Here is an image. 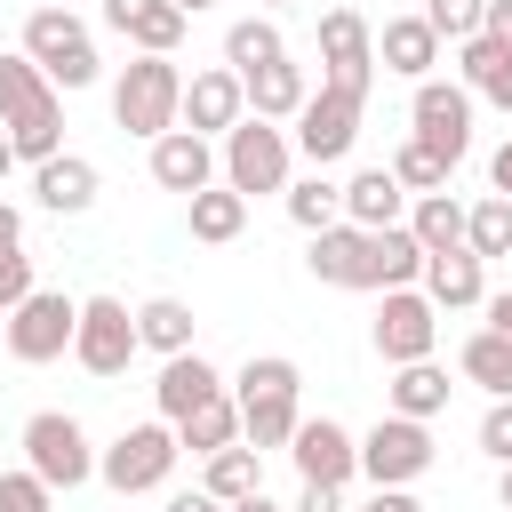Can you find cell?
<instances>
[{"mask_svg":"<svg viewBox=\"0 0 512 512\" xmlns=\"http://www.w3.org/2000/svg\"><path fill=\"white\" fill-rule=\"evenodd\" d=\"M0 128H8V144H16L24 168H40V160L64 152V96L48 88V72L24 48H0Z\"/></svg>","mask_w":512,"mask_h":512,"instance_id":"cell-1","label":"cell"},{"mask_svg":"<svg viewBox=\"0 0 512 512\" xmlns=\"http://www.w3.org/2000/svg\"><path fill=\"white\" fill-rule=\"evenodd\" d=\"M232 384V408H240V440L248 448H288V432H296V400H304V368L288 360V352H248L240 360V376H224Z\"/></svg>","mask_w":512,"mask_h":512,"instance_id":"cell-2","label":"cell"},{"mask_svg":"<svg viewBox=\"0 0 512 512\" xmlns=\"http://www.w3.org/2000/svg\"><path fill=\"white\" fill-rule=\"evenodd\" d=\"M16 48L48 72V88H56V96H72V88H96V80H104L96 32L72 16V0H40V8L24 16V40H16Z\"/></svg>","mask_w":512,"mask_h":512,"instance_id":"cell-3","label":"cell"},{"mask_svg":"<svg viewBox=\"0 0 512 512\" xmlns=\"http://www.w3.org/2000/svg\"><path fill=\"white\" fill-rule=\"evenodd\" d=\"M176 112H184V64L128 48V64H120V80H112V120H120V136H144V144H152V136L176 128Z\"/></svg>","mask_w":512,"mask_h":512,"instance_id":"cell-4","label":"cell"},{"mask_svg":"<svg viewBox=\"0 0 512 512\" xmlns=\"http://www.w3.org/2000/svg\"><path fill=\"white\" fill-rule=\"evenodd\" d=\"M216 176H224L240 200H256V192H288V176H296V144H288V128L240 112V120L216 136Z\"/></svg>","mask_w":512,"mask_h":512,"instance_id":"cell-5","label":"cell"},{"mask_svg":"<svg viewBox=\"0 0 512 512\" xmlns=\"http://www.w3.org/2000/svg\"><path fill=\"white\" fill-rule=\"evenodd\" d=\"M16 448H24V464H32L56 496L96 480V440H88V424H80V416H64V408H32V416H24V432H16Z\"/></svg>","mask_w":512,"mask_h":512,"instance_id":"cell-6","label":"cell"},{"mask_svg":"<svg viewBox=\"0 0 512 512\" xmlns=\"http://www.w3.org/2000/svg\"><path fill=\"white\" fill-rule=\"evenodd\" d=\"M176 424L168 416H152V424H128L112 448H96V480L112 488V496H152V488H168V472H176Z\"/></svg>","mask_w":512,"mask_h":512,"instance_id":"cell-7","label":"cell"},{"mask_svg":"<svg viewBox=\"0 0 512 512\" xmlns=\"http://www.w3.org/2000/svg\"><path fill=\"white\" fill-rule=\"evenodd\" d=\"M72 320H80V296H64V288H32L24 304L0 312V344H8V360L48 368V360L72 352Z\"/></svg>","mask_w":512,"mask_h":512,"instance_id":"cell-8","label":"cell"},{"mask_svg":"<svg viewBox=\"0 0 512 512\" xmlns=\"http://www.w3.org/2000/svg\"><path fill=\"white\" fill-rule=\"evenodd\" d=\"M432 424H416V416H376L368 432H360V480L368 488H416L424 472H432Z\"/></svg>","mask_w":512,"mask_h":512,"instance_id":"cell-9","label":"cell"},{"mask_svg":"<svg viewBox=\"0 0 512 512\" xmlns=\"http://www.w3.org/2000/svg\"><path fill=\"white\" fill-rule=\"evenodd\" d=\"M360 112H368V96H352V88H312L304 104H296V128H288V144H296V160H312V168H336L352 144H360Z\"/></svg>","mask_w":512,"mask_h":512,"instance_id":"cell-10","label":"cell"},{"mask_svg":"<svg viewBox=\"0 0 512 512\" xmlns=\"http://www.w3.org/2000/svg\"><path fill=\"white\" fill-rule=\"evenodd\" d=\"M472 88L464 80H416V96H408V136L424 144V152H440L448 160V176H456V160L472 152Z\"/></svg>","mask_w":512,"mask_h":512,"instance_id":"cell-11","label":"cell"},{"mask_svg":"<svg viewBox=\"0 0 512 512\" xmlns=\"http://www.w3.org/2000/svg\"><path fill=\"white\" fill-rule=\"evenodd\" d=\"M368 344H376L384 368H400V360H432V344H440V304H432L424 288H376Z\"/></svg>","mask_w":512,"mask_h":512,"instance_id":"cell-12","label":"cell"},{"mask_svg":"<svg viewBox=\"0 0 512 512\" xmlns=\"http://www.w3.org/2000/svg\"><path fill=\"white\" fill-rule=\"evenodd\" d=\"M144 344H136V312L120 304V296H80V320H72V360L88 368V376H128V360H136Z\"/></svg>","mask_w":512,"mask_h":512,"instance_id":"cell-13","label":"cell"},{"mask_svg":"<svg viewBox=\"0 0 512 512\" xmlns=\"http://www.w3.org/2000/svg\"><path fill=\"white\" fill-rule=\"evenodd\" d=\"M320 80L328 88H352V96L376 88V24L360 8H328L320 16Z\"/></svg>","mask_w":512,"mask_h":512,"instance_id":"cell-14","label":"cell"},{"mask_svg":"<svg viewBox=\"0 0 512 512\" xmlns=\"http://www.w3.org/2000/svg\"><path fill=\"white\" fill-rule=\"evenodd\" d=\"M288 456H296V472L320 480V488H352V480H360V432H344L336 416H296Z\"/></svg>","mask_w":512,"mask_h":512,"instance_id":"cell-15","label":"cell"},{"mask_svg":"<svg viewBox=\"0 0 512 512\" xmlns=\"http://www.w3.org/2000/svg\"><path fill=\"white\" fill-rule=\"evenodd\" d=\"M240 112H248V88H240L232 64H200V72H184V112H176V128H192V136H224Z\"/></svg>","mask_w":512,"mask_h":512,"instance_id":"cell-16","label":"cell"},{"mask_svg":"<svg viewBox=\"0 0 512 512\" xmlns=\"http://www.w3.org/2000/svg\"><path fill=\"white\" fill-rule=\"evenodd\" d=\"M152 184L160 192H200V184H216V136H192V128H168V136H152Z\"/></svg>","mask_w":512,"mask_h":512,"instance_id":"cell-17","label":"cell"},{"mask_svg":"<svg viewBox=\"0 0 512 512\" xmlns=\"http://www.w3.org/2000/svg\"><path fill=\"white\" fill-rule=\"evenodd\" d=\"M104 24L128 40V48H144V56H176V40H184V8L176 0H104Z\"/></svg>","mask_w":512,"mask_h":512,"instance_id":"cell-18","label":"cell"},{"mask_svg":"<svg viewBox=\"0 0 512 512\" xmlns=\"http://www.w3.org/2000/svg\"><path fill=\"white\" fill-rule=\"evenodd\" d=\"M96 192H104V176H96V160H80V152H56V160L32 168V200H40L48 216H88Z\"/></svg>","mask_w":512,"mask_h":512,"instance_id":"cell-19","label":"cell"},{"mask_svg":"<svg viewBox=\"0 0 512 512\" xmlns=\"http://www.w3.org/2000/svg\"><path fill=\"white\" fill-rule=\"evenodd\" d=\"M304 272H312L320 288H368V232L336 216L328 232H312V248H304Z\"/></svg>","mask_w":512,"mask_h":512,"instance_id":"cell-20","label":"cell"},{"mask_svg":"<svg viewBox=\"0 0 512 512\" xmlns=\"http://www.w3.org/2000/svg\"><path fill=\"white\" fill-rule=\"evenodd\" d=\"M416 288H424L440 312H472V304L488 296V264H480L472 248H432L424 272H416Z\"/></svg>","mask_w":512,"mask_h":512,"instance_id":"cell-21","label":"cell"},{"mask_svg":"<svg viewBox=\"0 0 512 512\" xmlns=\"http://www.w3.org/2000/svg\"><path fill=\"white\" fill-rule=\"evenodd\" d=\"M216 392H224V368H216L200 344H192V352H168V360H160V376H152V400H160V416H168V424H176L184 408L216 400Z\"/></svg>","mask_w":512,"mask_h":512,"instance_id":"cell-22","label":"cell"},{"mask_svg":"<svg viewBox=\"0 0 512 512\" xmlns=\"http://www.w3.org/2000/svg\"><path fill=\"white\" fill-rule=\"evenodd\" d=\"M440 48H448V40H440L424 16H384V32H376V64L400 72V80H432Z\"/></svg>","mask_w":512,"mask_h":512,"instance_id":"cell-23","label":"cell"},{"mask_svg":"<svg viewBox=\"0 0 512 512\" xmlns=\"http://www.w3.org/2000/svg\"><path fill=\"white\" fill-rule=\"evenodd\" d=\"M400 216H408V192H400V176H392L384 160L344 176V224H360V232H384V224H400Z\"/></svg>","mask_w":512,"mask_h":512,"instance_id":"cell-24","label":"cell"},{"mask_svg":"<svg viewBox=\"0 0 512 512\" xmlns=\"http://www.w3.org/2000/svg\"><path fill=\"white\" fill-rule=\"evenodd\" d=\"M240 88H248V112H256V120H296V104L312 96V80H304L296 56H272V64H256V72H240Z\"/></svg>","mask_w":512,"mask_h":512,"instance_id":"cell-25","label":"cell"},{"mask_svg":"<svg viewBox=\"0 0 512 512\" xmlns=\"http://www.w3.org/2000/svg\"><path fill=\"white\" fill-rule=\"evenodd\" d=\"M448 392H456V384H448V368H440V360H400V368H392V384H384V408H392V416L432 424V416L448 408Z\"/></svg>","mask_w":512,"mask_h":512,"instance_id":"cell-26","label":"cell"},{"mask_svg":"<svg viewBox=\"0 0 512 512\" xmlns=\"http://www.w3.org/2000/svg\"><path fill=\"white\" fill-rule=\"evenodd\" d=\"M184 216H192V240H208V248H224V240H240L248 232V200L216 176V184H200L192 200H184Z\"/></svg>","mask_w":512,"mask_h":512,"instance_id":"cell-27","label":"cell"},{"mask_svg":"<svg viewBox=\"0 0 512 512\" xmlns=\"http://www.w3.org/2000/svg\"><path fill=\"white\" fill-rule=\"evenodd\" d=\"M416 272H424V248H416L408 224L368 232V296H376V288H416Z\"/></svg>","mask_w":512,"mask_h":512,"instance_id":"cell-28","label":"cell"},{"mask_svg":"<svg viewBox=\"0 0 512 512\" xmlns=\"http://www.w3.org/2000/svg\"><path fill=\"white\" fill-rule=\"evenodd\" d=\"M232 440H240L232 384H224L216 400H200V408H184V416H176V448H184V456H216V448H232Z\"/></svg>","mask_w":512,"mask_h":512,"instance_id":"cell-29","label":"cell"},{"mask_svg":"<svg viewBox=\"0 0 512 512\" xmlns=\"http://www.w3.org/2000/svg\"><path fill=\"white\" fill-rule=\"evenodd\" d=\"M200 488H208L216 504H240V496H256V488H264V448L232 440V448L200 456Z\"/></svg>","mask_w":512,"mask_h":512,"instance_id":"cell-30","label":"cell"},{"mask_svg":"<svg viewBox=\"0 0 512 512\" xmlns=\"http://www.w3.org/2000/svg\"><path fill=\"white\" fill-rule=\"evenodd\" d=\"M400 224L416 232V248H424V256H432V248H464V200H456L448 184H440V192H416Z\"/></svg>","mask_w":512,"mask_h":512,"instance_id":"cell-31","label":"cell"},{"mask_svg":"<svg viewBox=\"0 0 512 512\" xmlns=\"http://www.w3.org/2000/svg\"><path fill=\"white\" fill-rule=\"evenodd\" d=\"M192 328H200V320H192L184 296H144V304H136V344L160 352V360H168V352H192Z\"/></svg>","mask_w":512,"mask_h":512,"instance_id":"cell-32","label":"cell"},{"mask_svg":"<svg viewBox=\"0 0 512 512\" xmlns=\"http://www.w3.org/2000/svg\"><path fill=\"white\" fill-rule=\"evenodd\" d=\"M456 368H464V384H480L488 400H512V336L472 328V336H464V352H456Z\"/></svg>","mask_w":512,"mask_h":512,"instance_id":"cell-33","label":"cell"},{"mask_svg":"<svg viewBox=\"0 0 512 512\" xmlns=\"http://www.w3.org/2000/svg\"><path fill=\"white\" fill-rule=\"evenodd\" d=\"M464 248H472L480 264L512 256V200H504V192H480V200L464 208Z\"/></svg>","mask_w":512,"mask_h":512,"instance_id":"cell-34","label":"cell"},{"mask_svg":"<svg viewBox=\"0 0 512 512\" xmlns=\"http://www.w3.org/2000/svg\"><path fill=\"white\" fill-rule=\"evenodd\" d=\"M280 200H288V216H296L304 232H328V224L344 216V184H328L320 168H312V176H288V192H280Z\"/></svg>","mask_w":512,"mask_h":512,"instance_id":"cell-35","label":"cell"},{"mask_svg":"<svg viewBox=\"0 0 512 512\" xmlns=\"http://www.w3.org/2000/svg\"><path fill=\"white\" fill-rule=\"evenodd\" d=\"M272 56H288V40H280L272 16H240V24L224 32V64H232V72H256V64H272Z\"/></svg>","mask_w":512,"mask_h":512,"instance_id":"cell-36","label":"cell"},{"mask_svg":"<svg viewBox=\"0 0 512 512\" xmlns=\"http://www.w3.org/2000/svg\"><path fill=\"white\" fill-rule=\"evenodd\" d=\"M384 168L400 176V192H408V200H416V192H440V184H448V160H440V152H424L416 136H408V144H400V152H392Z\"/></svg>","mask_w":512,"mask_h":512,"instance_id":"cell-37","label":"cell"},{"mask_svg":"<svg viewBox=\"0 0 512 512\" xmlns=\"http://www.w3.org/2000/svg\"><path fill=\"white\" fill-rule=\"evenodd\" d=\"M504 56H512L504 40H488V32H472V40H456V80H464V88L480 96V88H488V72H496Z\"/></svg>","mask_w":512,"mask_h":512,"instance_id":"cell-38","label":"cell"},{"mask_svg":"<svg viewBox=\"0 0 512 512\" xmlns=\"http://www.w3.org/2000/svg\"><path fill=\"white\" fill-rule=\"evenodd\" d=\"M0 512H56V488L32 464H16V472H0Z\"/></svg>","mask_w":512,"mask_h":512,"instance_id":"cell-39","label":"cell"},{"mask_svg":"<svg viewBox=\"0 0 512 512\" xmlns=\"http://www.w3.org/2000/svg\"><path fill=\"white\" fill-rule=\"evenodd\" d=\"M416 16H424L440 40H472V32H480V0H424Z\"/></svg>","mask_w":512,"mask_h":512,"instance_id":"cell-40","label":"cell"},{"mask_svg":"<svg viewBox=\"0 0 512 512\" xmlns=\"http://www.w3.org/2000/svg\"><path fill=\"white\" fill-rule=\"evenodd\" d=\"M32 288H40V280H32V248H24V240H16V248H0V312H8V304H24Z\"/></svg>","mask_w":512,"mask_h":512,"instance_id":"cell-41","label":"cell"},{"mask_svg":"<svg viewBox=\"0 0 512 512\" xmlns=\"http://www.w3.org/2000/svg\"><path fill=\"white\" fill-rule=\"evenodd\" d=\"M480 456H488V464H512V400H488V416H480Z\"/></svg>","mask_w":512,"mask_h":512,"instance_id":"cell-42","label":"cell"},{"mask_svg":"<svg viewBox=\"0 0 512 512\" xmlns=\"http://www.w3.org/2000/svg\"><path fill=\"white\" fill-rule=\"evenodd\" d=\"M480 32L512 48V0H480Z\"/></svg>","mask_w":512,"mask_h":512,"instance_id":"cell-43","label":"cell"},{"mask_svg":"<svg viewBox=\"0 0 512 512\" xmlns=\"http://www.w3.org/2000/svg\"><path fill=\"white\" fill-rule=\"evenodd\" d=\"M296 512H344V488H320V480H304V496H296Z\"/></svg>","mask_w":512,"mask_h":512,"instance_id":"cell-44","label":"cell"},{"mask_svg":"<svg viewBox=\"0 0 512 512\" xmlns=\"http://www.w3.org/2000/svg\"><path fill=\"white\" fill-rule=\"evenodd\" d=\"M360 512H424V504H416L408 488H368V504H360Z\"/></svg>","mask_w":512,"mask_h":512,"instance_id":"cell-45","label":"cell"},{"mask_svg":"<svg viewBox=\"0 0 512 512\" xmlns=\"http://www.w3.org/2000/svg\"><path fill=\"white\" fill-rule=\"evenodd\" d=\"M488 192H504V200H512V136L488 152Z\"/></svg>","mask_w":512,"mask_h":512,"instance_id":"cell-46","label":"cell"},{"mask_svg":"<svg viewBox=\"0 0 512 512\" xmlns=\"http://www.w3.org/2000/svg\"><path fill=\"white\" fill-rule=\"evenodd\" d=\"M480 312H488V328H496V336H512V288H496V296H480Z\"/></svg>","mask_w":512,"mask_h":512,"instance_id":"cell-47","label":"cell"},{"mask_svg":"<svg viewBox=\"0 0 512 512\" xmlns=\"http://www.w3.org/2000/svg\"><path fill=\"white\" fill-rule=\"evenodd\" d=\"M160 512H224V504H216V496H208V488H176V496H168V504H160Z\"/></svg>","mask_w":512,"mask_h":512,"instance_id":"cell-48","label":"cell"},{"mask_svg":"<svg viewBox=\"0 0 512 512\" xmlns=\"http://www.w3.org/2000/svg\"><path fill=\"white\" fill-rule=\"evenodd\" d=\"M480 96H488V104H496V112H512V56H504V64H496V72H488V88H480Z\"/></svg>","mask_w":512,"mask_h":512,"instance_id":"cell-49","label":"cell"},{"mask_svg":"<svg viewBox=\"0 0 512 512\" xmlns=\"http://www.w3.org/2000/svg\"><path fill=\"white\" fill-rule=\"evenodd\" d=\"M16 240H24V208H16V200H0V248H16Z\"/></svg>","mask_w":512,"mask_h":512,"instance_id":"cell-50","label":"cell"},{"mask_svg":"<svg viewBox=\"0 0 512 512\" xmlns=\"http://www.w3.org/2000/svg\"><path fill=\"white\" fill-rule=\"evenodd\" d=\"M224 512H280V504H272V496L256 488V496H240V504H224Z\"/></svg>","mask_w":512,"mask_h":512,"instance_id":"cell-51","label":"cell"},{"mask_svg":"<svg viewBox=\"0 0 512 512\" xmlns=\"http://www.w3.org/2000/svg\"><path fill=\"white\" fill-rule=\"evenodd\" d=\"M496 504L512 512V464H496Z\"/></svg>","mask_w":512,"mask_h":512,"instance_id":"cell-52","label":"cell"},{"mask_svg":"<svg viewBox=\"0 0 512 512\" xmlns=\"http://www.w3.org/2000/svg\"><path fill=\"white\" fill-rule=\"evenodd\" d=\"M8 168H16V144H8V128H0V184H8Z\"/></svg>","mask_w":512,"mask_h":512,"instance_id":"cell-53","label":"cell"},{"mask_svg":"<svg viewBox=\"0 0 512 512\" xmlns=\"http://www.w3.org/2000/svg\"><path fill=\"white\" fill-rule=\"evenodd\" d=\"M176 8H184V16H208V8H216V0H176Z\"/></svg>","mask_w":512,"mask_h":512,"instance_id":"cell-54","label":"cell"},{"mask_svg":"<svg viewBox=\"0 0 512 512\" xmlns=\"http://www.w3.org/2000/svg\"><path fill=\"white\" fill-rule=\"evenodd\" d=\"M272 8H296V0H264V16H272Z\"/></svg>","mask_w":512,"mask_h":512,"instance_id":"cell-55","label":"cell"}]
</instances>
